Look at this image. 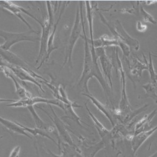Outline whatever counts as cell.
I'll return each instance as SVG.
<instances>
[{"instance_id":"1","label":"cell","mask_w":157,"mask_h":157,"mask_svg":"<svg viewBox=\"0 0 157 157\" xmlns=\"http://www.w3.org/2000/svg\"><path fill=\"white\" fill-rule=\"evenodd\" d=\"M82 2H81L79 3V11H80V16H81V22L82 24V29L83 31V38L84 40V67L82 73L81 77V79L78 83V85L79 88L82 90L85 94L87 95H91L89 90L88 88V83L90 78V74L91 70L93 66V60L92 57V54L90 52V49L89 46V40L87 37L86 31H85V27H84V16H83V4Z\"/></svg>"},{"instance_id":"2","label":"cell","mask_w":157,"mask_h":157,"mask_svg":"<svg viewBox=\"0 0 157 157\" xmlns=\"http://www.w3.org/2000/svg\"><path fill=\"white\" fill-rule=\"evenodd\" d=\"M99 16L100 18L101 21L105 24L111 31L112 34L113 35L114 38L120 40L127 46L129 47V48H132L135 50H139L140 49V42L137 39L132 37L124 29L123 26L121 22L119 20H116L115 22L114 27H111L107 20L105 19V16L101 13H99Z\"/></svg>"},{"instance_id":"3","label":"cell","mask_w":157,"mask_h":157,"mask_svg":"<svg viewBox=\"0 0 157 157\" xmlns=\"http://www.w3.org/2000/svg\"><path fill=\"white\" fill-rule=\"evenodd\" d=\"M47 9L48 12V20L46 21L42 25V33L40 39V48L39 51L38 57L36 61V63H37L39 61L41 60V62L40 65L37 68L39 69L40 66L43 65L44 62H45V58L47 54V46L48 41L50 36V33L51 31V29L53 26L54 23V16H53V11L50 4V2H47Z\"/></svg>"},{"instance_id":"4","label":"cell","mask_w":157,"mask_h":157,"mask_svg":"<svg viewBox=\"0 0 157 157\" xmlns=\"http://www.w3.org/2000/svg\"><path fill=\"white\" fill-rule=\"evenodd\" d=\"M82 30V24L81 22L79 7H77L74 26H73V27L69 37V41L67 43L64 60L62 68L66 66V64H68L69 66L71 68H72V56L73 50L78 39L80 37H82L83 38V36L81 35Z\"/></svg>"},{"instance_id":"5","label":"cell","mask_w":157,"mask_h":157,"mask_svg":"<svg viewBox=\"0 0 157 157\" xmlns=\"http://www.w3.org/2000/svg\"><path fill=\"white\" fill-rule=\"evenodd\" d=\"M33 33L38 34L36 31H30L22 33H12L0 30V36L3 37L5 41L3 44L0 45V48L4 50L9 51L13 45L19 42H35L38 40V38L35 36Z\"/></svg>"},{"instance_id":"6","label":"cell","mask_w":157,"mask_h":157,"mask_svg":"<svg viewBox=\"0 0 157 157\" xmlns=\"http://www.w3.org/2000/svg\"><path fill=\"white\" fill-rule=\"evenodd\" d=\"M37 103H47L48 104H53L55 106H57L61 108L63 110L64 109V104L60 101L56 99H47L42 97H31L28 99H21L18 101H16V102L10 104H7V106H12V107H27L28 106H33Z\"/></svg>"},{"instance_id":"7","label":"cell","mask_w":157,"mask_h":157,"mask_svg":"<svg viewBox=\"0 0 157 157\" xmlns=\"http://www.w3.org/2000/svg\"><path fill=\"white\" fill-rule=\"evenodd\" d=\"M94 46L95 49L98 47H105L109 46H117L120 47L123 53L124 56L128 58L130 55V48L126 44L121 41L118 39H116L114 38H111L107 35H102L100 38L94 41Z\"/></svg>"},{"instance_id":"8","label":"cell","mask_w":157,"mask_h":157,"mask_svg":"<svg viewBox=\"0 0 157 157\" xmlns=\"http://www.w3.org/2000/svg\"><path fill=\"white\" fill-rule=\"evenodd\" d=\"M95 54L97 58L99 60L104 74L105 75L106 79L108 80V84L111 90H113V83H112V69L113 65L111 62L106 55L105 52V49L104 47H98L95 49Z\"/></svg>"},{"instance_id":"9","label":"cell","mask_w":157,"mask_h":157,"mask_svg":"<svg viewBox=\"0 0 157 157\" xmlns=\"http://www.w3.org/2000/svg\"><path fill=\"white\" fill-rule=\"evenodd\" d=\"M48 106L50 107L52 111V112L53 114V115H54V117H52L50 114L48 113V112H47L45 110H44V109L40 107L39 106H36L38 109H40L41 110H42L43 111H44L48 115V117H50V119L53 121V123L55 124L56 127V129L59 132V134H60V136H61L64 140L66 142V143H67L69 145L71 146H73L74 148H77L75 145L74 143V142L72 141L69 132H67V131L66 130V126L64 124V123L61 121V119H59V117L56 115V114L55 113V111L53 110V109L52 108V107L51 106L50 104H48Z\"/></svg>"},{"instance_id":"10","label":"cell","mask_w":157,"mask_h":157,"mask_svg":"<svg viewBox=\"0 0 157 157\" xmlns=\"http://www.w3.org/2000/svg\"><path fill=\"white\" fill-rule=\"evenodd\" d=\"M121 73V80L122 83L121 90V99L120 102L119 106V114L120 116L123 117L127 115L129 112L132 111V106L129 101L126 90V74L123 68L120 70Z\"/></svg>"},{"instance_id":"11","label":"cell","mask_w":157,"mask_h":157,"mask_svg":"<svg viewBox=\"0 0 157 157\" xmlns=\"http://www.w3.org/2000/svg\"><path fill=\"white\" fill-rule=\"evenodd\" d=\"M7 68H9V69L13 71L14 74L17 76L20 80H21L22 82H31L32 83H33L34 85H36L41 90V91L43 93H45L44 90L42 88V85L40 84L38 82H37L35 78L33 77L32 75H30L28 71H27L26 70H25L24 69H23L22 68L20 67V66H15L13 65H7L6 66Z\"/></svg>"},{"instance_id":"12","label":"cell","mask_w":157,"mask_h":157,"mask_svg":"<svg viewBox=\"0 0 157 157\" xmlns=\"http://www.w3.org/2000/svg\"><path fill=\"white\" fill-rule=\"evenodd\" d=\"M86 13H87V18L88 21L89 27V33H90V40L89 41V43H90V52L92 54V57L93 60V62H98V58L95 54V49L94 46V28H93V11L92 8L90 6V2L86 1Z\"/></svg>"},{"instance_id":"13","label":"cell","mask_w":157,"mask_h":157,"mask_svg":"<svg viewBox=\"0 0 157 157\" xmlns=\"http://www.w3.org/2000/svg\"><path fill=\"white\" fill-rule=\"evenodd\" d=\"M0 56L2 57L5 60H6L10 63L13 64V65L20 66L29 73L30 71H32L29 69V65L25 62H24L17 55H15L11 52L4 50L0 48Z\"/></svg>"},{"instance_id":"14","label":"cell","mask_w":157,"mask_h":157,"mask_svg":"<svg viewBox=\"0 0 157 157\" xmlns=\"http://www.w3.org/2000/svg\"><path fill=\"white\" fill-rule=\"evenodd\" d=\"M157 129V127L149 129L147 131L140 132L133 136L131 139V145L134 153H136L141 145L146 141Z\"/></svg>"},{"instance_id":"15","label":"cell","mask_w":157,"mask_h":157,"mask_svg":"<svg viewBox=\"0 0 157 157\" xmlns=\"http://www.w3.org/2000/svg\"><path fill=\"white\" fill-rule=\"evenodd\" d=\"M82 95L89 98L91 100L92 103L97 107V108L107 117V119L111 123L113 127L115 126V119L113 115V113L110 110V109H109L105 105L101 103H100L98 99H97L95 97H94L91 95H87L85 93H82Z\"/></svg>"},{"instance_id":"16","label":"cell","mask_w":157,"mask_h":157,"mask_svg":"<svg viewBox=\"0 0 157 157\" xmlns=\"http://www.w3.org/2000/svg\"><path fill=\"white\" fill-rule=\"evenodd\" d=\"M2 71L6 75V76L10 78L13 81L14 84L15 85V88H16V94L21 99H28L32 97V95L29 93V92H28L24 88L22 87L21 85L17 82L16 78L11 73V71L9 68H8L7 67L6 68L5 66H2Z\"/></svg>"},{"instance_id":"17","label":"cell","mask_w":157,"mask_h":157,"mask_svg":"<svg viewBox=\"0 0 157 157\" xmlns=\"http://www.w3.org/2000/svg\"><path fill=\"white\" fill-rule=\"evenodd\" d=\"M0 6H1L3 8L10 11L13 14L16 15L25 24H26L27 26H28V27L31 30V31H35L32 29V26L27 22V21L22 16V12L21 11V6H18L17 5H15L14 4L12 3L11 2H7V1H0Z\"/></svg>"},{"instance_id":"18","label":"cell","mask_w":157,"mask_h":157,"mask_svg":"<svg viewBox=\"0 0 157 157\" xmlns=\"http://www.w3.org/2000/svg\"><path fill=\"white\" fill-rule=\"evenodd\" d=\"M66 8V3L64 4L62 9H61V13L59 14V16L57 19V21L56 22L55 24L54 25V27H53V29L52 30V32H51V34L49 36V38H48V46H47V56H46V58H45V61H47V60L50 57V54H52V52L55 50V49H57L58 48L57 47H55V46H54V40H55V34H56V29H57V27H58V26L59 24V21L61 18V16L64 13V11Z\"/></svg>"},{"instance_id":"19","label":"cell","mask_w":157,"mask_h":157,"mask_svg":"<svg viewBox=\"0 0 157 157\" xmlns=\"http://www.w3.org/2000/svg\"><path fill=\"white\" fill-rule=\"evenodd\" d=\"M156 114V109H155L152 112L148 115H145L143 118L139 121L136 127H135V132L134 135H137L140 132H145V129L147 127H148L151 120L153 119L155 115Z\"/></svg>"},{"instance_id":"20","label":"cell","mask_w":157,"mask_h":157,"mask_svg":"<svg viewBox=\"0 0 157 157\" xmlns=\"http://www.w3.org/2000/svg\"><path fill=\"white\" fill-rule=\"evenodd\" d=\"M0 123L3 124L5 127H6L10 131H12L14 133L18 134L20 135H23L24 136H26L30 139H32L22 128L19 126L15 122H13L10 120L4 119L3 117L0 116Z\"/></svg>"},{"instance_id":"21","label":"cell","mask_w":157,"mask_h":157,"mask_svg":"<svg viewBox=\"0 0 157 157\" xmlns=\"http://www.w3.org/2000/svg\"><path fill=\"white\" fill-rule=\"evenodd\" d=\"M64 109L65 111V117L66 118L71 119L75 122L77 124H78L79 126H82L81 124V117H78L77 114L74 112L73 108L74 107H82L81 106L78 105L76 103H74L72 105H67V104H64Z\"/></svg>"},{"instance_id":"22","label":"cell","mask_w":157,"mask_h":157,"mask_svg":"<svg viewBox=\"0 0 157 157\" xmlns=\"http://www.w3.org/2000/svg\"><path fill=\"white\" fill-rule=\"evenodd\" d=\"M144 60L145 61V63H142L140 61H139L138 59H133L132 64L131 66V73L133 75L137 76H141L142 72L144 70H147V59L145 56Z\"/></svg>"},{"instance_id":"23","label":"cell","mask_w":157,"mask_h":157,"mask_svg":"<svg viewBox=\"0 0 157 157\" xmlns=\"http://www.w3.org/2000/svg\"><path fill=\"white\" fill-rule=\"evenodd\" d=\"M86 105V107L89 112V114L90 115V117H91V119H92L94 123L95 124V127L96 129H97L100 135L101 136V137L102 139H103L104 137H106L109 134H110V131L107 130L105 127L96 118V117H95V115L92 113V112L90 111V109H89V107H87V103L85 104Z\"/></svg>"},{"instance_id":"24","label":"cell","mask_w":157,"mask_h":157,"mask_svg":"<svg viewBox=\"0 0 157 157\" xmlns=\"http://www.w3.org/2000/svg\"><path fill=\"white\" fill-rule=\"evenodd\" d=\"M29 111H30V114H32V117H33V119L34 120L35 126H36V128L39 129H41L43 131H47L50 129V127H48V126L45 123L43 120L40 118L39 115H38V114L36 113V112L35 111L33 106H28L27 107Z\"/></svg>"},{"instance_id":"25","label":"cell","mask_w":157,"mask_h":157,"mask_svg":"<svg viewBox=\"0 0 157 157\" xmlns=\"http://www.w3.org/2000/svg\"><path fill=\"white\" fill-rule=\"evenodd\" d=\"M19 126H20L21 128H22L26 132H29L31 134H32L33 136H37V135H41L42 137H47V139L51 140L52 141H53V142H54V143H55L56 145L58 146V144L56 143V142L48 134L46 131H43V130H41V129H37V128H34V129H30L29 127H25L24 126H22L21 125V124L17 123V122H15Z\"/></svg>"},{"instance_id":"26","label":"cell","mask_w":157,"mask_h":157,"mask_svg":"<svg viewBox=\"0 0 157 157\" xmlns=\"http://www.w3.org/2000/svg\"><path fill=\"white\" fill-rule=\"evenodd\" d=\"M142 87L146 91V94L144 97L151 98L155 102H156V84L151 82L142 85Z\"/></svg>"},{"instance_id":"27","label":"cell","mask_w":157,"mask_h":157,"mask_svg":"<svg viewBox=\"0 0 157 157\" xmlns=\"http://www.w3.org/2000/svg\"><path fill=\"white\" fill-rule=\"evenodd\" d=\"M111 64L113 65V67H114L115 70H116V74L117 75V73H118V71L123 68L122 63L119 57V55H118V51H117V49L116 48L114 49H113V54H112V56H111Z\"/></svg>"},{"instance_id":"28","label":"cell","mask_w":157,"mask_h":157,"mask_svg":"<svg viewBox=\"0 0 157 157\" xmlns=\"http://www.w3.org/2000/svg\"><path fill=\"white\" fill-rule=\"evenodd\" d=\"M148 106V104H145L144 106H142V107H140L135 111H131L130 112H129L127 115H126L124 117V120L122 121L123 123L124 124H126L129 123L130 121H131V120L134 118L136 116H137L138 114H139L140 113L142 112L143 111H144Z\"/></svg>"},{"instance_id":"29","label":"cell","mask_w":157,"mask_h":157,"mask_svg":"<svg viewBox=\"0 0 157 157\" xmlns=\"http://www.w3.org/2000/svg\"><path fill=\"white\" fill-rule=\"evenodd\" d=\"M147 70H148V72L150 76V79H151V83L156 84V74L155 71L153 60L151 58V54L150 52H149V61L147 62Z\"/></svg>"},{"instance_id":"30","label":"cell","mask_w":157,"mask_h":157,"mask_svg":"<svg viewBox=\"0 0 157 157\" xmlns=\"http://www.w3.org/2000/svg\"><path fill=\"white\" fill-rule=\"evenodd\" d=\"M58 91H59V101L62 102L64 104H67V105H72V104H73L74 103L71 102L68 99L64 88L62 85H59L58 87Z\"/></svg>"},{"instance_id":"31","label":"cell","mask_w":157,"mask_h":157,"mask_svg":"<svg viewBox=\"0 0 157 157\" xmlns=\"http://www.w3.org/2000/svg\"><path fill=\"white\" fill-rule=\"evenodd\" d=\"M140 14L143 17L144 21L145 22H148V23H151L152 24L156 25V20L153 18V17L150 14L148 13H147L142 7L140 8Z\"/></svg>"},{"instance_id":"32","label":"cell","mask_w":157,"mask_h":157,"mask_svg":"<svg viewBox=\"0 0 157 157\" xmlns=\"http://www.w3.org/2000/svg\"><path fill=\"white\" fill-rule=\"evenodd\" d=\"M51 154L54 156L55 157H74V155L72 154V153H71V151H69L68 150H66L65 148H64V151L63 152V155H56L55 154H53L52 151H50Z\"/></svg>"},{"instance_id":"33","label":"cell","mask_w":157,"mask_h":157,"mask_svg":"<svg viewBox=\"0 0 157 157\" xmlns=\"http://www.w3.org/2000/svg\"><path fill=\"white\" fill-rule=\"evenodd\" d=\"M21 147L20 146H17L14 147L11 151L9 157H18L21 152Z\"/></svg>"},{"instance_id":"34","label":"cell","mask_w":157,"mask_h":157,"mask_svg":"<svg viewBox=\"0 0 157 157\" xmlns=\"http://www.w3.org/2000/svg\"><path fill=\"white\" fill-rule=\"evenodd\" d=\"M137 29L139 32H144L146 30L147 27L144 24H142V22H140V21H137Z\"/></svg>"},{"instance_id":"35","label":"cell","mask_w":157,"mask_h":157,"mask_svg":"<svg viewBox=\"0 0 157 157\" xmlns=\"http://www.w3.org/2000/svg\"><path fill=\"white\" fill-rule=\"evenodd\" d=\"M16 100L13 99H6L3 98H0V103H3V102H11V103H14Z\"/></svg>"},{"instance_id":"36","label":"cell","mask_w":157,"mask_h":157,"mask_svg":"<svg viewBox=\"0 0 157 157\" xmlns=\"http://www.w3.org/2000/svg\"><path fill=\"white\" fill-rule=\"evenodd\" d=\"M150 157H156V153H155V154H153L152 156H151Z\"/></svg>"}]
</instances>
